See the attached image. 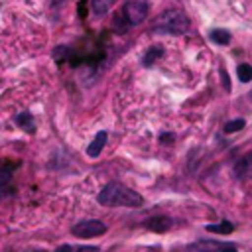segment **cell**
<instances>
[{"mask_svg": "<svg viewBox=\"0 0 252 252\" xmlns=\"http://www.w3.org/2000/svg\"><path fill=\"white\" fill-rule=\"evenodd\" d=\"M96 201L102 207H140L144 203L140 193H136L134 189H130V187H126L118 181L106 183L98 191Z\"/></svg>", "mask_w": 252, "mask_h": 252, "instance_id": "obj_1", "label": "cell"}, {"mask_svg": "<svg viewBox=\"0 0 252 252\" xmlns=\"http://www.w3.org/2000/svg\"><path fill=\"white\" fill-rule=\"evenodd\" d=\"M154 32L158 33H171V35H181L189 30V18L183 10L179 8H169L165 12H161L152 26Z\"/></svg>", "mask_w": 252, "mask_h": 252, "instance_id": "obj_2", "label": "cell"}, {"mask_svg": "<svg viewBox=\"0 0 252 252\" xmlns=\"http://www.w3.org/2000/svg\"><path fill=\"white\" fill-rule=\"evenodd\" d=\"M16 163L10 159H2L0 161V201L4 197H10L16 193L14 187V171H16Z\"/></svg>", "mask_w": 252, "mask_h": 252, "instance_id": "obj_3", "label": "cell"}, {"mask_svg": "<svg viewBox=\"0 0 252 252\" xmlns=\"http://www.w3.org/2000/svg\"><path fill=\"white\" fill-rule=\"evenodd\" d=\"M148 8H150L148 0H130V2H126L124 8H122V14H124L128 26L142 24L146 20V16H148Z\"/></svg>", "mask_w": 252, "mask_h": 252, "instance_id": "obj_4", "label": "cell"}, {"mask_svg": "<svg viewBox=\"0 0 252 252\" xmlns=\"http://www.w3.org/2000/svg\"><path fill=\"white\" fill-rule=\"evenodd\" d=\"M106 232V224L102 220H81L71 228V234L77 238H94Z\"/></svg>", "mask_w": 252, "mask_h": 252, "instance_id": "obj_5", "label": "cell"}, {"mask_svg": "<svg viewBox=\"0 0 252 252\" xmlns=\"http://www.w3.org/2000/svg\"><path fill=\"white\" fill-rule=\"evenodd\" d=\"M171 224H173V220H171L169 217H165V215L150 217V219L144 222V226H146V228H150L152 232H165V230H169V228H171Z\"/></svg>", "mask_w": 252, "mask_h": 252, "instance_id": "obj_6", "label": "cell"}, {"mask_svg": "<svg viewBox=\"0 0 252 252\" xmlns=\"http://www.w3.org/2000/svg\"><path fill=\"white\" fill-rule=\"evenodd\" d=\"M234 173H236V177H240V179H252V152L244 154V156L236 161Z\"/></svg>", "mask_w": 252, "mask_h": 252, "instance_id": "obj_7", "label": "cell"}, {"mask_svg": "<svg viewBox=\"0 0 252 252\" xmlns=\"http://www.w3.org/2000/svg\"><path fill=\"white\" fill-rule=\"evenodd\" d=\"M14 124L18 128H22L24 132H28V134H33L35 132V122H33L32 112H20V114H16L14 116Z\"/></svg>", "mask_w": 252, "mask_h": 252, "instance_id": "obj_8", "label": "cell"}, {"mask_svg": "<svg viewBox=\"0 0 252 252\" xmlns=\"http://www.w3.org/2000/svg\"><path fill=\"white\" fill-rule=\"evenodd\" d=\"M104 144H106V132L100 130V132L94 136V140L89 144V148H87V156H89V158H96V156L102 152Z\"/></svg>", "mask_w": 252, "mask_h": 252, "instance_id": "obj_9", "label": "cell"}, {"mask_svg": "<svg viewBox=\"0 0 252 252\" xmlns=\"http://www.w3.org/2000/svg\"><path fill=\"white\" fill-rule=\"evenodd\" d=\"M219 250H220V244L213 240H199L187 248V252H219Z\"/></svg>", "mask_w": 252, "mask_h": 252, "instance_id": "obj_10", "label": "cell"}, {"mask_svg": "<svg viewBox=\"0 0 252 252\" xmlns=\"http://www.w3.org/2000/svg\"><path fill=\"white\" fill-rule=\"evenodd\" d=\"M161 55H163V47H161V45H152V47L144 53V57H142V65H144V67H152Z\"/></svg>", "mask_w": 252, "mask_h": 252, "instance_id": "obj_11", "label": "cell"}, {"mask_svg": "<svg viewBox=\"0 0 252 252\" xmlns=\"http://www.w3.org/2000/svg\"><path fill=\"white\" fill-rule=\"evenodd\" d=\"M116 0H91V12L94 16H104L112 6H114Z\"/></svg>", "mask_w": 252, "mask_h": 252, "instance_id": "obj_12", "label": "cell"}, {"mask_svg": "<svg viewBox=\"0 0 252 252\" xmlns=\"http://www.w3.org/2000/svg\"><path fill=\"white\" fill-rule=\"evenodd\" d=\"M209 37H211L215 43H219V45H228V43H230V32H226V30H220V28H215V30H211Z\"/></svg>", "mask_w": 252, "mask_h": 252, "instance_id": "obj_13", "label": "cell"}, {"mask_svg": "<svg viewBox=\"0 0 252 252\" xmlns=\"http://www.w3.org/2000/svg\"><path fill=\"white\" fill-rule=\"evenodd\" d=\"M207 230L215 232V234H230L234 230V224L230 220H222V222H217V224H207Z\"/></svg>", "mask_w": 252, "mask_h": 252, "instance_id": "obj_14", "label": "cell"}, {"mask_svg": "<svg viewBox=\"0 0 252 252\" xmlns=\"http://www.w3.org/2000/svg\"><path fill=\"white\" fill-rule=\"evenodd\" d=\"M244 118H234V120H228L226 124H224V132L226 134H232V132H238V130H242L244 128Z\"/></svg>", "mask_w": 252, "mask_h": 252, "instance_id": "obj_15", "label": "cell"}, {"mask_svg": "<svg viewBox=\"0 0 252 252\" xmlns=\"http://www.w3.org/2000/svg\"><path fill=\"white\" fill-rule=\"evenodd\" d=\"M238 79L242 81V83H250L252 81V65H248V63H244V65H238Z\"/></svg>", "mask_w": 252, "mask_h": 252, "instance_id": "obj_16", "label": "cell"}, {"mask_svg": "<svg viewBox=\"0 0 252 252\" xmlns=\"http://www.w3.org/2000/svg\"><path fill=\"white\" fill-rule=\"evenodd\" d=\"M77 14H79V18H85V16H87V0H79V4H77Z\"/></svg>", "mask_w": 252, "mask_h": 252, "instance_id": "obj_17", "label": "cell"}, {"mask_svg": "<svg viewBox=\"0 0 252 252\" xmlns=\"http://www.w3.org/2000/svg\"><path fill=\"white\" fill-rule=\"evenodd\" d=\"M173 140H175V136H173L171 132H163V134L159 136V142H161V144H169V142H173Z\"/></svg>", "mask_w": 252, "mask_h": 252, "instance_id": "obj_18", "label": "cell"}, {"mask_svg": "<svg viewBox=\"0 0 252 252\" xmlns=\"http://www.w3.org/2000/svg\"><path fill=\"white\" fill-rule=\"evenodd\" d=\"M219 252H238V248L234 244H224V246H220Z\"/></svg>", "mask_w": 252, "mask_h": 252, "instance_id": "obj_19", "label": "cell"}, {"mask_svg": "<svg viewBox=\"0 0 252 252\" xmlns=\"http://www.w3.org/2000/svg\"><path fill=\"white\" fill-rule=\"evenodd\" d=\"M77 252H98V248L96 246H79Z\"/></svg>", "mask_w": 252, "mask_h": 252, "instance_id": "obj_20", "label": "cell"}, {"mask_svg": "<svg viewBox=\"0 0 252 252\" xmlns=\"http://www.w3.org/2000/svg\"><path fill=\"white\" fill-rule=\"evenodd\" d=\"M220 77H222V81H224V89L226 91H230V81H228V77H226V73L220 69Z\"/></svg>", "mask_w": 252, "mask_h": 252, "instance_id": "obj_21", "label": "cell"}, {"mask_svg": "<svg viewBox=\"0 0 252 252\" xmlns=\"http://www.w3.org/2000/svg\"><path fill=\"white\" fill-rule=\"evenodd\" d=\"M55 252H73V248H71L69 244H63V246H59Z\"/></svg>", "mask_w": 252, "mask_h": 252, "instance_id": "obj_22", "label": "cell"}, {"mask_svg": "<svg viewBox=\"0 0 252 252\" xmlns=\"http://www.w3.org/2000/svg\"><path fill=\"white\" fill-rule=\"evenodd\" d=\"M63 2H67V0H49V4H51L53 8H57V6H61Z\"/></svg>", "mask_w": 252, "mask_h": 252, "instance_id": "obj_23", "label": "cell"}]
</instances>
